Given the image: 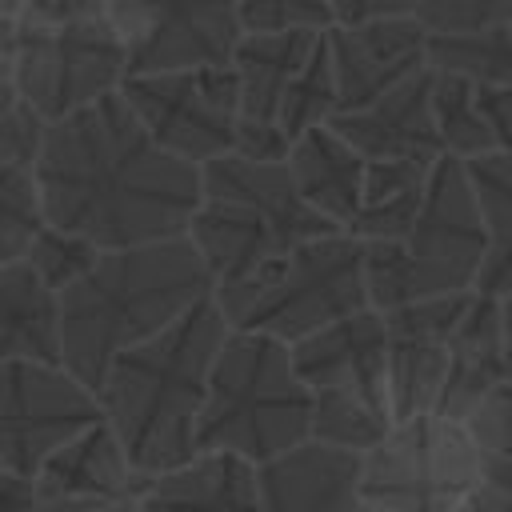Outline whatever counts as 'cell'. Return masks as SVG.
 Wrapping results in <instances>:
<instances>
[{
  "label": "cell",
  "mask_w": 512,
  "mask_h": 512,
  "mask_svg": "<svg viewBox=\"0 0 512 512\" xmlns=\"http://www.w3.org/2000/svg\"><path fill=\"white\" fill-rule=\"evenodd\" d=\"M428 176H432V164H420V160H368L360 208L348 232L364 244L404 240L424 208Z\"/></svg>",
  "instance_id": "obj_25"
},
{
  "label": "cell",
  "mask_w": 512,
  "mask_h": 512,
  "mask_svg": "<svg viewBox=\"0 0 512 512\" xmlns=\"http://www.w3.org/2000/svg\"><path fill=\"white\" fill-rule=\"evenodd\" d=\"M128 76V44L120 40L108 0H28L16 12V92L44 116L60 120Z\"/></svg>",
  "instance_id": "obj_8"
},
{
  "label": "cell",
  "mask_w": 512,
  "mask_h": 512,
  "mask_svg": "<svg viewBox=\"0 0 512 512\" xmlns=\"http://www.w3.org/2000/svg\"><path fill=\"white\" fill-rule=\"evenodd\" d=\"M364 512H384V508H368V504H364Z\"/></svg>",
  "instance_id": "obj_44"
},
{
  "label": "cell",
  "mask_w": 512,
  "mask_h": 512,
  "mask_svg": "<svg viewBox=\"0 0 512 512\" xmlns=\"http://www.w3.org/2000/svg\"><path fill=\"white\" fill-rule=\"evenodd\" d=\"M472 292L428 296V300L396 304L384 312L392 420H412V416H424L436 408V396H440V384L448 372V344H452V332H456Z\"/></svg>",
  "instance_id": "obj_14"
},
{
  "label": "cell",
  "mask_w": 512,
  "mask_h": 512,
  "mask_svg": "<svg viewBox=\"0 0 512 512\" xmlns=\"http://www.w3.org/2000/svg\"><path fill=\"white\" fill-rule=\"evenodd\" d=\"M476 100L496 148H512V84H476Z\"/></svg>",
  "instance_id": "obj_37"
},
{
  "label": "cell",
  "mask_w": 512,
  "mask_h": 512,
  "mask_svg": "<svg viewBox=\"0 0 512 512\" xmlns=\"http://www.w3.org/2000/svg\"><path fill=\"white\" fill-rule=\"evenodd\" d=\"M360 452L304 440L256 464V512H364Z\"/></svg>",
  "instance_id": "obj_16"
},
{
  "label": "cell",
  "mask_w": 512,
  "mask_h": 512,
  "mask_svg": "<svg viewBox=\"0 0 512 512\" xmlns=\"http://www.w3.org/2000/svg\"><path fill=\"white\" fill-rule=\"evenodd\" d=\"M12 360L64 364L60 292L48 288L28 260L0 264V364Z\"/></svg>",
  "instance_id": "obj_23"
},
{
  "label": "cell",
  "mask_w": 512,
  "mask_h": 512,
  "mask_svg": "<svg viewBox=\"0 0 512 512\" xmlns=\"http://www.w3.org/2000/svg\"><path fill=\"white\" fill-rule=\"evenodd\" d=\"M464 168L488 232V252L476 288L504 296L512 292V148H496L488 156L464 160Z\"/></svg>",
  "instance_id": "obj_26"
},
{
  "label": "cell",
  "mask_w": 512,
  "mask_h": 512,
  "mask_svg": "<svg viewBox=\"0 0 512 512\" xmlns=\"http://www.w3.org/2000/svg\"><path fill=\"white\" fill-rule=\"evenodd\" d=\"M416 16L428 32H480L512 24V0H416Z\"/></svg>",
  "instance_id": "obj_33"
},
{
  "label": "cell",
  "mask_w": 512,
  "mask_h": 512,
  "mask_svg": "<svg viewBox=\"0 0 512 512\" xmlns=\"http://www.w3.org/2000/svg\"><path fill=\"white\" fill-rule=\"evenodd\" d=\"M96 256H100V248L92 240H84V236H76L68 228H56V224H44L36 232V240L28 244V252H24V260L40 272V280L48 288H56V292L76 284L96 264Z\"/></svg>",
  "instance_id": "obj_31"
},
{
  "label": "cell",
  "mask_w": 512,
  "mask_h": 512,
  "mask_svg": "<svg viewBox=\"0 0 512 512\" xmlns=\"http://www.w3.org/2000/svg\"><path fill=\"white\" fill-rule=\"evenodd\" d=\"M212 300L228 328H248L296 344L340 316L372 308L364 284V240L352 232L312 236L268 260L260 272L212 288Z\"/></svg>",
  "instance_id": "obj_7"
},
{
  "label": "cell",
  "mask_w": 512,
  "mask_h": 512,
  "mask_svg": "<svg viewBox=\"0 0 512 512\" xmlns=\"http://www.w3.org/2000/svg\"><path fill=\"white\" fill-rule=\"evenodd\" d=\"M108 16L128 44V72L228 64L244 36L236 0H112Z\"/></svg>",
  "instance_id": "obj_12"
},
{
  "label": "cell",
  "mask_w": 512,
  "mask_h": 512,
  "mask_svg": "<svg viewBox=\"0 0 512 512\" xmlns=\"http://www.w3.org/2000/svg\"><path fill=\"white\" fill-rule=\"evenodd\" d=\"M500 328H504V368L512 380V292L500 296Z\"/></svg>",
  "instance_id": "obj_42"
},
{
  "label": "cell",
  "mask_w": 512,
  "mask_h": 512,
  "mask_svg": "<svg viewBox=\"0 0 512 512\" xmlns=\"http://www.w3.org/2000/svg\"><path fill=\"white\" fill-rule=\"evenodd\" d=\"M324 32H244L232 48V72L240 80V116L276 120L280 100Z\"/></svg>",
  "instance_id": "obj_24"
},
{
  "label": "cell",
  "mask_w": 512,
  "mask_h": 512,
  "mask_svg": "<svg viewBox=\"0 0 512 512\" xmlns=\"http://www.w3.org/2000/svg\"><path fill=\"white\" fill-rule=\"evenodd\" d=\"M292 148V136L284 132L280 120H260V116H240L236 120V140L232 152L256 164H284Z\"/></svg>",
  "instance_id": "obj_36"
},
{
  "label": "cell",
  "mask_w": 512,
  "mask_h": 512,
  "mask_svg": "<svg viewBox=\"0 0 512 512\" xmlns=\"http://www.w3.org/2000/svg\"><path fill=\"white\" fill-rule=\"evenodd\" d=\"M244 32H328L340 16L328 0H236Z\"/></svg>",
  "instance_id": "obj_32"
},
{
  "label": "cell",
  "mask_w": 512,
  "mask_h": 512,
  "mask_svg": "<svg viewBox=\"0 0 512 512\" xmlns=\"http://www.w3.org/2000/svg\"><path fill=\"white\" fill-rule=\"evenodd\" d=\"M20 104L16 92V16L0 12V112Z\"/></svg>",
  "instance_id": "obj_39"
},
{
  "label": "cell",
  "mask_w": 512,
  "mask_h": 512,
  "mask_svg": "<svg viewBox=\"0 0 512 512\" xmlns=\"http://www.w3.org/2000/svg\"><path fill=\"white\" fill-rule=\"evenodd\" d=\"M28 0H0V12H8V16H16L20 8H24Z\"/></svg>",
  "instance_id": "obj_43"
},
{
  "label": "cell",
  "mask_w": 512,
  "mask_h": 512,
  "mask_svg": "<svg viewBox=\"0 0 512 512\" xmlns=\"http://www.w3.org/2000/svg\"><path fill=\"white\" fill-rule=\"evenodd\" d=\"M432 116H436L444 156L476 160V156L496 152L492 128H488L480 100H476V84L468 76L432 68Z\"/></svg>",
  "instance_id": "obj_27"
},
{
  "label": "cell",
  "mask_w": 512,
  "mask_h": 512,
  "mask_svg": "<svg viewBox=\"0 0 512 512\" xmlns=\"http://www.w3.org/2000/svg\"><path fill=\"white\" fill-rule=\"evenodd\" d=\"M256 504V464L220 448H196L140 480V512H256Z\"/></svg>",
  "instance_id": "obj_18"
},
{
  "label": "cell",
  "mask_w": 512,
  "mask_h": 512,
  "mask_svg": "<svg viewBox=\"0 0 512 512\" xmlns=\"http://www.w3.org/2000/svg\"><path fill=\"white\" fill-rule=\"evenodd\" d=\"M392 412L376 408L372 400L348 392V388H316L312 392V440L348 448V452H368L384 440L392 428Z\"/></svg>",
  "instance_id": "obj_29"
},
{
  "label": "cell",
  "mask_w": 512,
  "mask_h": 512,
  "mask_svg": "<svg viewBox=\"0 0 512 512\" xmlns=\"http://www.w3.org/2000/svg\"><path fill=\"white\" fill-rule=\"evenodd\" d=\"M228 332L224 312L208 296L108 364L96 400L140 476L164 472L196 452V420Z\"/></svg>",
  "instance_id": "obj_3"
},
{
  "label": "cell",
  "mask_w": 512,
  "mask_h": 512,
  "mask_svg": "<svg viewBox=\"0 0 512 512\" xmlns=\"http://www.w3.org/2000/svg\"><path fill=\"white\" fill-rule=\"evenodd\" d=\"M44 116H36L24 100L0 112V264L24 260L44 220V196H40V140H44Z\"/></svg>",
  "instance_id": "obj_19"
},
{
  "label": "cell",
  "mask_w": 512,
  "mask_h": 512,
  "mask_svg": "<svg viewBox=\"0 0 512 512\" xmlns=\"http://www.w3.org/2000/svg\"><path fill=\"white\" fill-rule=\"evenodd\" d=\"M100 400L72 368L48 360L0 364V464L36 476V468L96 424Z\"/></svg>",
  "instance_id": "obj_11"
},
{
  "label": "cell",
  "mask_w": 512,
  "mask_h": 512,
  "mask_svg": "<svg viewBox=\"0 0 512 512\" xmlns=\"http://www.w3.org/2000/svg\"><path fill=\"white\" fill-rule=\"evenodd\" d=\"M456 512H512V456H484Z\"/></svg>",
  "instance_id": "obj_35"
},
{
  "label": "cell",
  "mask_w": 512,
  "mask_h": 512,
  "mask_svg": "<svg viewBox=\"0 0 512 512\" xmlns=\"http://www.w3.org/2000/svg\"><path fill=\"white\" fill-rule=\"evenodd\" d=\"M296 372L304 384L316 388H348L376 408L392 412L388 404V328L380 308H360L352 316L332 320L328 328L292 344Z\"/></svg>",
  "instance_id": "obj_15"
},
{
  "label": "cell",
  "mask_w": 512,
  "mask_h": 512,
  "mask_svg": "<svg viewBox=\"0 0 512 512\" xmlns=\"http://www.w3.org/2000/svg\"><path fill=\"white\" fill-rule=\"evenodd\" d=\"M364 160H420L436 164L444 156L436 116H432V68L408 76L392 92L376 96L356 112H336L328 120Z\"/></svg>",
  "instance_id": "obj_17"
},
{
  "label": "cell",
  "mask_w": 512,
  "mask_h": 512,
  "mask_svg": "<svg viewBox=\"0 0 512 512\" xmlns=\"http://www.w3.org/2000/svg\"><path fill=\"white\" fill-rule=\"evenodd\" d=\"M464 428L484 456H512V380H500L468 416Z\"/></svg>",
  "instance_id": "obj_34"
},
{
  "label": "cell",
  "mask_w": 512,
  "mask_h": 512,
  "mask_svg": "<svg viewBox=\"0 0 512 512\" xmlns=\"http://www.w3.org/2000/svg\"><path fill=\"white\" fill-rule=\"evenodd\" d=\"M140 472L128 460V448L120 444L116 428L100 416L84 432H76L68 444H60L40 468L36 488L40 500H88V496H124L140 492Z\"/></svg>",
  "instance_id": "obj_21"
},
{
  "label": "cell",
  "mask_w": 512,
  "mask_h": 512,
  "mask_svg": "<svg viewBox=\"0 0 512 512\" xmlns=\"http://www.w3.org/2000/svg\"><path fill=\"white\" fill-rule=\"evenodd\" d=\"M328 232L344 228L304 204L288 164H256L236 152L200 164V208L188 236L212 272V288L236 284L288 248Z\"/></svg>",
  "instance_id": "obj_4"
},
{
  "label": "cell",
  "mask_w": 512,
  "mask_h": 512,
  "mask_svg": "<svg viewBox=\"0 0 512 512\" xmlns=\"http://www.w3.org/2000/svg\"><path fill=\"white\" fill-rule=\"evenodd\" d=\"M40 512H140V492L88 496V500H40Z\"/></svg>",
  "instance_id": "obj_40"
},
{
  "label": "cell",
  "mask_w": 512,
  "mask_h": 512,
  "mask_svg": "<svg viewBox=\"0 0 512 512\" xmlns=\"http://www.w3.org/2000/svg\"><path fill=\"white\" fill-rule=\"evenodd\" d=\"M428 68L460 72L472 84H512V24L480 32H428Z\"/></svg>",
  "instance_id": "obj_28"
},
{
  "label": "cell",
  "mask_w": 512,
  "mask_h": 512,
  "mask_svg": "<svg viewBox=\"0 0 512 512\" xmlns=\"http://www.w3.org/2000/svg\"><path fill=\"white\" fill-rule=\"evenodd\" d=\"M484 452L464 428L436 412L396 420L360 464V496L384 512H456Z\"/></svg>",
  "instance_id": "obj_9"
},
{
  "label": "cell",
  "mask_w": 512,
  "mask_h": 512,
  "mask_svg": "<svg viewBox=\"0 0 512 512\" xmlns=\"http://www.w3.org/2000/svg\"><path fill=\"white\" fill-rule=\"evenodd\" d=\"M0 512H40L36 476L0 464Z\"/></svg>",
  "instance_id": "obj_38"
},
{
  "label": "cell",
  "mask_w": 512,
  "mask_h": 512,
  "mask_svg": "<svg viewBox=\"0 0 512 512\" xmlns=\"http://www.w3.org/2000/svg\"><path fill=\"white\" fill-rule=\"evenodd\" d=\"M36 176L44 220L96 248L184 236L200 208V164L160 148L120 92L48 120Z\"/></svg>",
  "instance_id": "obj_1"
},
{
  "label": "cell",
  "mask_w": 512,
  "mask_h": 512,
  "mask_svg": "<svg viewBox=\"0 0 512 512\" xmlns=\"http://www.w3.org/2000/svg\"><path fill=\"white\" fill-rule=\"evenodd\" d=\"M488 232L464 160L440 156L428 176V196L404 240L364 244L368 304L388 312L396 304L472 292L484 268Z\"/></svg>",
  "instance_id": "obj_6"
},
{
  "label": "cell",
  "mask_w": 512,
  "mask_h": 512,
  "mask_svg": "<svg viewBox=\"0 0 512 512\" xmlns=\"http://www.w3.org/2000/svg\"><path fill=\"white\" fill-rule=\"evenodd\" d=\"M120 96L160 148L188 164L232 152L240 120V80L232 64H200L172 72H128Z\"/></svg>",
  "instance_id": "obj_10"
},
{
  "label": "cell",
  "mask_w": 512,
  "mask_h": 512,
  "mask_svg": "<svg viewBox=\"0 0 512 512\" xmlns=\"http://www.w3.org/2000/svg\"><path fill=\"white\" fill-rule=\"evenodd\" d=\"M108 4H112V0H108Z\"/></svg>",
  "instance_id": "obj_45"
},
{
  "label": "cell",
  "mask_w": 512,
  "mask_h": 512,
  "mask_svg": "<svg viewBox=\"0 0 512 512\" xmlns=\"http://www.w3.org/2000/svg\"><path fill=\"white\" fill-rule=\"evenodd\" d=\"M208 296L212 272L188 232L100 248L96 264L60 292L64 368L96 388L124 348L164 332Z\"/></svg>",
  "instance_id": "obj_2"
},
{
  "label": "cell",
  "mask_w": 512,
  "mask_h": 512,
  "mask_svg": "<svg viewBox=\"0 0 512 512\" xmlns=\"http://www.w3.org/2000/svg\"><path fill=\"white\" fill-rule=\"evenodd\" d=\"M284 164H288L304 204L348 232V224L360 208L368 160L332 124H316V128H308L292 140Z\"/></svg>",
  "instance_id": "obj_22"
},
{
  "label": "cell",
  "mask_w": 512,
  "mask_h": 512,
  "mask_svg": "<svg viewBox=\"0 0 512 512\" xmlns=\"http://www.w3.org/2000/svg\"><path fill=\"white\" fill-rule=\"evenodd\" d=\"M324 40L336 72L340 112H356L428 68V28L416 12L336 20Z\"/></svg>",
  "instance_id": "obj_13"
},
{
  "label": "cell",
  "mask_w": 512,
  "mask_h": 512,
  "mask_svg": "<svg viewBox=\"0 0 512 512\" xmlns=\"http://www.w3.org/2000/svg\"><path fill=\"white\" fill-rule=\"evenodd\" d=\"M500 380H508L504 368V328H500V296L472 292L452 344H448V372L436 396V416L464 420Z\"/></svg>",
  "instance_id": "obj_20"
},
{
  "label": "cell",
  "mask_w": 512,
  "mask_h": 512,
  "mask_svg": "<svg viewBox=\"0 0 512 512\" xmlns=\"http://www.w3.org/2000/svg\"><path fill=\"white\" fill-rule=\"evenodd\" d=\"M340 112V92H336V72H332V56H328V40L320 36L312 56L304 60V68L296 72V80L288 84L284 100H280V124L284 132L296 140L300 132L328 124Z\"/></svg>",
  "instance_id": "obj_30"
},
{
  "label": "cell",
  "mask_w": 512,
  "mask_h": 512,
  "mask_svg": "<svg viewBox=\"0 0 512 512\" xmlns=\"http://www.w3.org/2000/svg\"><path fill=\"white\" fill-rule=\"evenodd\" d=\"M340 20H372V16H404L416 12V0H340Z\"/></svg>",
  "instance_id": "obj_41"
},
{
  "label": "cell",
  "mask_w": 512,
  "mask_h": 512,
  "mask_svg": "<svg viewBox=\"0 0 512 512\" xmlns=\"http://www.w3.org/2000/svg\"><path fill=\"white\" fill-rule=\"evenodd\" d=\"M304 440H312V388L296 372L292 344L232 328L212 360L196 448L264 464Z\"/></svg>",
  "instance_id": "obj_5"
}]
</instances>
